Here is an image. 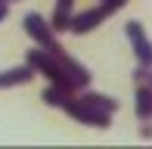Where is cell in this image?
Segmentation results:
<instances>
[{
	"mask_svg": "<svg viewBox=\"0 0 152 149\" xmlns=\"http://www.w3.org/2000/svg\"><path fill=\"white\" fill-rule=\"evenodd\" d=\"M124 31H127V40H130V47H134L137 62L146 65V69H152V44H149L146 31H143V25L137 22V19H130V22L124 25Z\"/></svg>",
	"mask_w": 152,
	"mask_h": 149,
	"instance_id": "277c9868",
	"label": "cell"
},
{
	"mask_svg": "<svg viewBox=\"0 0 152 149\" xmlns=\"http://www.w3.org/2000/svg\"><path fill=\"white\" fill-rule=\"evenodd\" d=\"M6 9H10V6H6V3H0V22L6 19Z\"/></svg>",
	"mask_w": 152,
	"mask_h": 149,
	"instance_id": "ba28073f",
	"label": "cell"
},
{
	"mask_svg": "<svg viewBox=\"0 0 152 149\" xmlns=\"http://www.w3.org/2000/svg\"><path fill=\"white\" fill-rule=\"evenodd\" d=\"M34 78V65H16V69L3 72L0 74V87H12V84H28V81Z\"/></svg>",
	"mask_w": 152,
	"mask_h": 149,
	"instance_id": "8992f818",
	"label": "cell"
},
{
	"mask_svg": "<svg viewBox=\"0 0 152 149\" xmlns=\"http://www.w3.org/2000/svg\"><path fill=\"white\" fill-rule=\"evenodd\" d=\"M112 12H118V6L109 3V0H102L99 6H93V9H87V12H78V16L72 19V31L75 34H87V31H93L99 22H106Z\"/></svg>",
	"mask_w": 152,
	"mask_h": 149,
	"instance_id": "3957f363",
	"label": "cell"
},
{
	"mask_svg": "<svg viewBox=\"0 0 152 149\" xmlns=\"http://www.w3.org/2000/svg\"><path fill=\"white\" fill-rule=\"evenodd\" d=\"M28 62L34 65V72L47 74L50 84L65 87V90H84L90 84V72L84 69L81 62H75L72 56H65V50L53 53V50H31L28 53Z\"/></svg>",
	"mask_w": 152,
	"mask_h": 149,
	"instance_id": "6da1fadb",
	"label": "cell"
},
{
	"mask_svg": "<svg viewBox=\"0 0 152 149\" xmlns=\"http://www.w3.org/2000/svg\"><path fill=\"white\" fill-rule=\"evenodd\" d=\"M0 3H6V6H10V3H16V0H0Z\"/></svg>",
	"mask_w": 152,
	"mask_h": 149,
	"instance_id": "9c48e42d",
	"label": "cell"
},
{
	"mask_svg": "<svg viewBox=\"0 0 152 149\" xmlns=\"http://www.w3.org/2000/svg\"><path fill=\"white\" fill-rule=\"evenodd\" d=\"M56 9H68L72 12V0H56Z\"/></svg>",
	"mask_w": 152,
	"mask_h": 149,
	"instance_id": "52a82bcc",
	"label": "cell"
},
{
	"mask_svg": "<svg viewBox=\"0 0 152 149\" xmlns=\"http://www.w3.org/2000/svg\"><path fill=\"white\" fill-rule=\"evenodd\" d=\"M25 31H28V34L37 40V47H44V50H53V53L62 50V44L56 40V34H53V25L44 22V16H37V12H28V16H25Z\"/></svg>",
	"mask_w": 152,
	"mask_h": 149,
	"instance_id": "7a4b0ae2",
	"label": "cell"
},
{
	"mask_svg": "<svg viewBox=\"0 0 152 149\" xmlns=\"http://www.w3.org/2000/svg\"><path fill=\"white\" fill-rule=\"evenodd\" d=\"M137 118L143 124H152V84L137 81Z\"/></svg>",
	"mask_w": 152,
	"mask_h": 149,
	"instance_id": "5b68a950",
	"label": "cell"
}]
</instances>
